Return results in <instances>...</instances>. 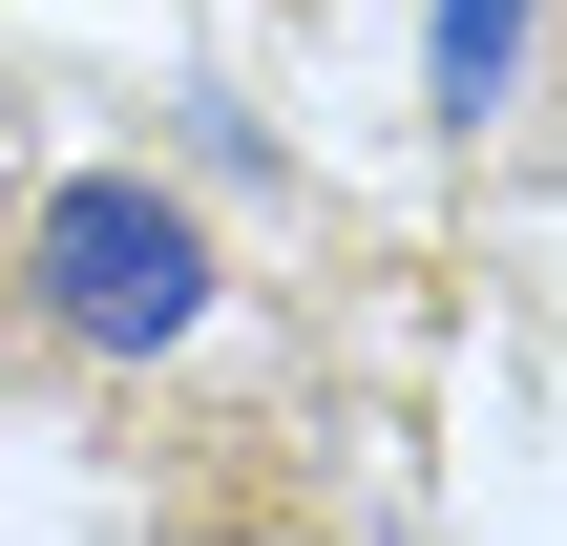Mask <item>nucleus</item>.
Segmentation results:
<instances>
[{
	"label": "nucleus",
	"instance_id": "nucleus-1",
	"mask_svg": "<svg viewBox=\"0 0 567 546\" xmlns=\"http://www.w3.org/2000/svg\"><path fill=\"white\" fill-rule=\"evenodd\" d=\"M21 274H42V316H63L84 358H168V337L210 316V231H189L147 168H84V189H42Z\"/></svg>",
	"mask_w": 567,
	"mask_h": 546
},
{
	"label": "nucleus",
	"instance_id": "nucleus-2",
	"mask_svg": "<svg viewBox=\"0 0 567 546\" xmlns=\"http://www.w3.org/2000/svg\"><path fill=\"white\" fill-rule=\"evenodd\" d=\"M505 63H526V0H442V126H484Z\"/></svg>",
	"mask_w": 567,
	"mask_h": 546
}]
</instances>
